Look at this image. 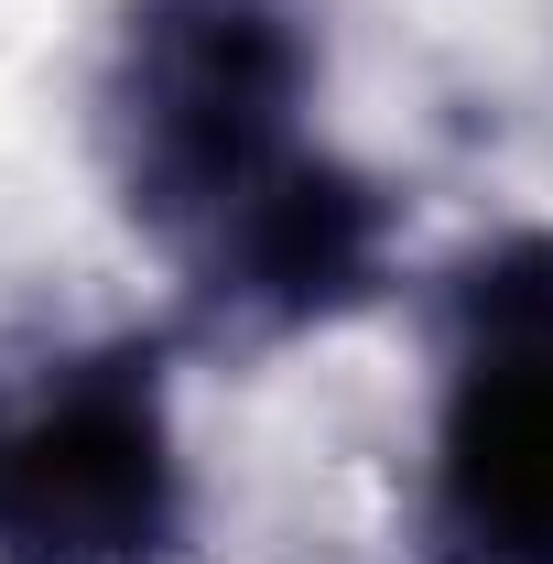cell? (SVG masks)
I'll use <instances>...</instances> for the list:
<instances>
[{
	"label": "cell",
	"instance_id": "cell-4",
	"mask_svg": "<svg viewBox=\"0 0 553 564\" xmlns=\"http://www.w3.org/2000/svg\"><path fill=\"white\" fill-rule=\"evenodd\" d=\"M391 239L402 207L380 174H358L347 152H315L293 185H272L261 207H239L217 239H196L174 282H185V337L207 348H282L304 326L358 315L391 282Z\"/></svg>",
	"mask_w": 553,
	"mask_h": 564
},
{
	"label": "cell",
	"instance_id": "cell-2",
	"mask_svg": "<svg viewBox=\"0 0 553 564\" xmlns=\"http://www.w3.org/2000/svg\"><path fill=\"white\" fill-rule=\"evenodd\" d=\"M174 337H0V564L185 554Z\"/></svg>",
	"mask_w": 553,
	"mask_h": 564
},
{
	"label": "cell",
	"instance_id": "cell-1",
	"mask_svg": "<svg viewBox=\"0 0 553 564\" xmlns=\"http://www.w3.org/2000/svg\"><path fill=\"white\" fill-rule=\"evenodd\" d=\"M315 22L304 0H120L98 44V174L163 261L293 185L315 141Z\"/></svg>",
	"mask_w": 553,
	"mask_h": 564
},
{
	"label": "cell",
	"instance_id": "cell-3",
	"mask_svg": "<svg viewBox=\"0 0 553 564\" xmlns=\"http://www.w3.org/2000/svg\"><path fill=\"white\" fill-rule=\"evenodd\" d=\"M423 554L553 564V239H499L434 293Z\"/></svg>",
	"mask_w": 553,
	"mask_h": 564
}]
</instances>
